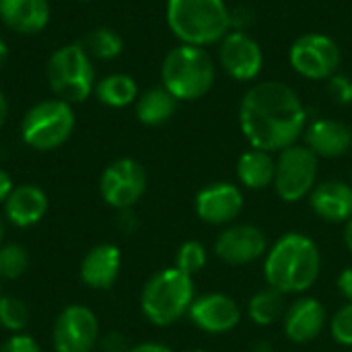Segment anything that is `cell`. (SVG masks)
I'll return each mask as SVG.
<instances>
[{
	"mask_svg": "<svg viewBox=\"0 0 352 352\" xmlns=\"http://www.w3.org/2000/svg\"><path fill=\"white\" fill-rule=\"evenodd\" d=\"M239 128L252 148L280 153L297 144L307 128V107L283 80L254 82L239 103Z\"/></svg>",
	"mask_w": 352,
	"mask_h": 352,
	"instance_id": "obj_1",
	"label": "cell"
},
{
	"mask_svg": "<svg viewBox=\"0 0 352 352\" xmlns=\"http://www.w3.org/2000/svg\"><path fill=\"white\" fill-rule=\"evenodd\" d=\"M322 252L318 243L299 231L280 235L264 256L266 285L283 295H303L320 278Z\"/></svg>",
	"mask_w": 352,
	"mask_h": 352,
	"instance_id": "obj_2",
	"label": "cell"
},
{
	"mask_svg": "<svg viewBox=\"0 0 352 352\" xmlns=\"http://www.w3.org/2000/svg\"><path fill=\"white\" fill-rule=\"evenodd\" d=\"M225 0H167L165 19L171 33L188 45H214L231 31Z\"/></svg>",
	"mask_w": 352,
	"mask_h": 352,
	"instance_id": "obj_3",
	"label": "cell"
},
{
	"mask_svg": "<svg viewBox=\"0 0 352 352\" xmlns=\"http://www.w3.org/2000/svg\"><path fill=\"white\" fill-rule=\"evenodd\" d=\"M217 66L204 47L179 43L169 50L161 64L163 87L177 101H198L214 85Z\"/></svg>",
	"mask_w": 352,
	"mask_h": 352,
	"instance_id": "obj_4",
	"label": "cell"
},
{
	"mask_svg": "<svg viewBox=\"0 0 352 352\" xmlns=\"http://www.w3.org/2000/svg\"><path fill=\"white\" fill-rule=\"evenodd\" d=\"M194 299V276L173 266L159 270L146 280L140 293V309L153 326L167 328L188 316Z\"/></svg>",
	"mask_w": 352,
	"mask_h": 352,
	"instance_id": "obj_5",
	"label": "cell"
},
{
	"mask_svg": "<svg viewBox=\"0 0 352 352\" xmlns=\"http://www.w3.org/2000/svg\"><path fill=\"white\" fill-rule=\"evenodd\" d=\"M45 72L50 89L66 103L85 101L95 91V68L80 43L58 47L50 56Z\"/></svg>",
	"mask_w": 352,
	"mask_h": 352,
	"instance_id": "obj_6",
	"label": "cell"
},
{
	"mask_svg": "<svg viewBox=\"0 0 352 352\" xmlns=\"http://www.w3.org/2000/svg\"><path fill=\"white\" fill-rule=\"evenodd\" d=\"M74 111L62 99H45L27 109L21 120V138L35 151L62 146L74 130Z\"/></svg>",
	"mask_w": 352,
	"mask_h": 352,
	"instance_id": "obj_7",
	"label": "cell"
},
{
	"mask_svg": "<svg viewBox=\"0 0 352 352\" xmlns=\"http://www.w3.org/2000/svg\"><path fill=\"white\" fill-rule=\"evenodd\" d=\"M276 155L278 157L272 184L276 196L287 204L301 202L311 194V190L318 184L320 159L305 144L299 142Z\"/></svg>",
	"mask_w": 352,
	"mask_h": 352,
	"instance_id": "obj_8",
	"label": "cell"
},
{
	"mask_svg": "<svg viewBox=\"0 0 352 352\" xmlns=\"http://www.w3.org/2000/svg\"><path fill=\"white\" fill-rule=\"evenodd\" d=\"M340 47L326 33H303L289 47V64L307 80H328L338 72Z\"/></svg>",
	"mask_w": 352,
	"mask_h": 352,
	"instance_id": "obj_9",
	"label": "cell"
},
{
	"mask_svg": "<svg viewBox=\"0 0 352 352\" xmlns=\"http://www.w3.org/2000/svg\"><path fill=\"white\" fill-rule=\"evenodd\" d=\"M99 192L105 204L113 206L116 210L132 208L146 192V171L130 157L118 159L101 173Z\"/></svg>",
	"mask_w": 352,
	"mask_h": 352,
	"instance_id": "obj_10",
	"label": "cell"
},
{
	"mask_svg": "<svg viewBox=\"0 0 352 352\" xmlns=\"http://www.w3.org/2000/svg\"><path fill=\"white\" fill-rule=\"evenodd\" d=\"M266 233L250 223H233L223 227L214 239V256L229 266H248L256 260H264L268 252Z\"/></svg>",
	"mask_w": 352,
	"mask_h": 352,
	"instance_id": "obj_11",
	"label": "cell"
},
{
	"mask_svg": "<svg viewBox=\"0 0 352 352\" xmlns=\"http://www.w3.org/2000/svg\"><path fill=\"white\" fill-rule=\"evenodd\" d=\"M219 64L237 82H252L264 66V52L248 31H229L219 43Z\"/></svg>",
	"mask_w": 352,
	"mask_h": 352,
	"instance_id": "obj_12",
	"label": "cell"
},
{
	"mask_svg": "<svg viewBox=\"0 0 352 352\" xmlns=\"http://www.w3.org/2000/svg\"><path fill=\"white\" fill-rule=\"evenodd\" d=\"M56 352H93L99 340L97 316L85 305H68L54 324Z\"/></svg>",
	"mask_w": 352,
	"mask_h": 352,
	"instance_id": "obj_13",
	"label": "cell"
},
{
	"mask_svg": "<svg viewBox=\"0 0 352 352\" xmlns=\"http://www.w3.org/2000/svg\"><path fill=\"white\" fill-rule=\"evenodd\" d=\"M194 208L202 223L227 227L233 225L243 210V192L231 182H214L196 194Z\"/></svg>",
	"mask_w": 352,
	"mask_h": 352,
	"instance_id": "obj_14",
	"label": "cell"
},
{
	"mask_svg": "<svg viewBox=\"0 0 352 352\" xmlns=\"http://www.w3.org/2000/svg\"><path fill=\"white\" fill-rule=\"evenodd\" d=\"M188 318L206 334H227L239 326L241 309L237 301L225 293H206L194 299Z\"/></svg>",
	"mask_w": 352,
	"mask_h": 352,
	"instance_id": "obj_15",
	"label": "cell"
},
{
	"mask_svg": "<svg viewBox=\"0 0 352 352\" xmlns=\"http://www.w3.org/2000/svg\"><path fill=\"white\" fill-rule=\"evenodd\" d=\"M328 326V314L320 299L297 297L283 316V332L295 344L314 342Z\"/></svg>",
	"mask_w": 352,
	"mask_h": 352,
	"instance_id": "obj_16",
	"label": "cell"
},
{
	"mask_svg": "<svg viewBox=\"0 0 352 352\" xmlns=\"http://www.w3.org/2000/svg\"><path fill=\"white\" fill-rule=\"evenodd\" d=\"M305 146L318 159H340L352 148V128L334 118H320L305 128Z\"/></svg>",
	"mask_w": 352,
	"mask_h": 352,
	"instance_id": "obj_17",
	"label": "cell"
},
{
	"mask_svg": "<svg viewBox=\"0 0 352 352\" xmlns=\"http://www.w3.org/2000/svg\"><path fill=\"white\" fill-rule=\"evenodd\" d=\"M309 208L326 223H346L352 217V186L342 179L318 182L311 190Z\"/></svg>",
	"mask_w": 352,
	"mask_h": 352,
	"instance_id": "obj_18",
	"label": "cell"
},
{
	"mask_svg": "<svg viewBox=\"0 0 352 352\" xmlns=\"http://www.w3.org/2000/svg\"><path fill=\"white\" fill-rule=\"evenodd\" d=\"M122 268L120 248L113 243H99L82 258L80 278L87 287L97 291H107L118 280Z\"/></svg>",
	"mask_w": 352,
	"mask_h": 352,
	"instance_id": "obj_19",
	"label": "cell"
},
{
	"mask_svg": "<svg viewBox=\"0 0 352 352\" xmlns=\"http://www.w3.org/2000/svg\"><path fill=\"white\" fill-rule=\"evenodd\" d=\"M47 204H50L47 196L41 188L23 184V186H16L6 198L4 214L14 227L27 229V227L37 225L45 217Z\"/></svg>",
	"mask_w": 352,
	"mask_h": 352,
	"instance_id": "obj_20",
	"label": "cell"
},
{
	"mask_svg": "<svg viewBox=\"0 0 352 352\" xmlns=\"http://www.w3.org/2000/svg\"><path fill=\"white\" fill-rule=\"evenodd\" d=\"M0 21L21 35H35L50 23V4L47 0H0Z\"/></svg>",
	"mask_w": 352,
	"mask_h": 352,
	"instance_id": "obj_21",
	"label": "cell"
},
{
	"mask_svg": "<svg viewBox=\"0 0 352 352\" xmlns=\"http://www.w3.org/2000/svg\"><path fill=\"white\" fill-rule=\"evenodd\" d=\"M235 171H237V179L243 188L260 192L274 184L276 159L268 151L248 148L245 153L239 155Z\"/></svg>",
	"mask_w": 352,
	"mask_h": 352,
	"instance_id": "obj_22",
	"label": "cell"
},
{
	"mask_svg": "<svg viewBox=\"0 0 352 352\" xmlns=\"http://www.w3.org/2000/svg\"><path fill=\"white\" fill-rule=\"evenodd\" d=\"M177 99L165 87H153L136 99V118L144 126H161L173 118Z\"/></svg>",
	"mask_w": 352,
	"mask_h": 352,
	"instance_id": "obj_23",
	"label": "cell"
},
{
	"mask_svg": "<svg viewBox=\"0 0 352 352\" xmlns=\"http://www.w3.org/2000/svg\"><path fill=\"white\" fill-rule=\"evenodd\" d=\"M287 295H283L280 291L266 287L262 291H258L254 297H250L248 301V318L252 320V324L260 326V328H268L276 322H283V316L287 311Z\"/></svg>",
	"mask_w": 352,
	"mask_h": 352,
	"instance_id": "obj_24",
	"label": "cell"
},
{
	"mask_svg": "<svg viewBox=\"0 0 352 352\" xmlns=\"http://www.w3.org/2000/svg\"><path fill=\"white\" fill-rule=\"evenodd\" d=\"M95 93L101 103L109 107H126L138 99L136 80L128 74H107L95 85Z\"/></svg>",
	"mask_w": 352,
	"mask_h": 352,
	"instance_id": "obj_25",
	"label": "cell"
},
{
	"mask_svg": "<svg viewBox=\"0 0 352 352\" xmlns=\"http://www.w3.org/2000/svg\"><path fill=\"white\" fill-rule=\"evenodd\" d=\"M82 50L97 60H113L122 54L124 50V41L120 37L118 31L109 29V27H99L93 29L85 39H82Z\"/></svg>",
	"mask_w": 352,
	"mask_h": 352,
	"instance_id": "obj_26",
	"label": "cell"
},
{
	"mask_svg": "<svg viewBox=\"0 0 352 352\" xmlns=\"http://www.w3.org/2000/svg\"><path fill=\"white\" fill-rule=\"evenodd\" d=\"M206 262H208V252H206L204 243H200L196 239L184 241L175 254V268L188 276L198 274L206 266Z\"/></svg>",
	"mask_w": 352,
	"mask_h": 352,
	"instance_id": "obj_27",
	"label": "cell"
},
{
	"mask_svg": "<svg viewBox=\"0 0 352 352\" xmlns=\"http://www.w3.org/2000/svg\"><path fill=\"white\" fill-rule=\"evenodd\" d=\"M29 268V254L19 243L0 245V278L12 280L25 274Z\"/></svg>",
	"mask_w": 352,
	"mask_h": 352,
	"instance_id": "obj_28",
	"label": "cell"
},
{
	"mask_svg": "<svg viewBox=\"0 0 352 352\" xmlns=\"http://www.w3.org/2000/svg\"><path fill=\"white\" fill-rule=\"evenodd\" d=\"M29 324V309L21 299L0 297V326L8 332L21 334Z\"/></svg>",
	"mask_w": 352,
	"mask_h": 352,
	"instance_id": "obj_29",
	"label": "cell"
},
{
	"mask_svg": "<svg viewBox=\"0 0 352 352\" xmlns=\"http://www.w3.org/2000/svg\"><path fill=\"white\" fill-rule=\"evenodd\" d=\"M330 334L334 338L336 344L352 349V303H344L330 320Z\"/></svg>",
	"mask_w": 352,
	"mask_h": 352,
	"instance_id": "obj_30",
	"label": "cell"
},
{
	"mask_svg": "<svg viewBox=\"0 0 352 352\" xmlns=\"http://www.w3.org/2000/svg\"><path fill=\"white\" fill-rule=\"evenodd\" d=\"M328 95L338 105H351L352 103V78L346 74L336 72L328 78Z\"/></svg>",
	"mask_w": 352,
	"mask_h": 352,
	"instance_id": "obj_31",
	"label": "cell"
},
{
	"mask_svg": "<svg viewBox=\"0 0 352 352\" xmlns=\"http://www.w3.org/2000/svg\"><path fill=\"white\" fill-rule=\"evenodd\" d=\"M0 352H41V349L29 334H14L0 346Z\"/></svg>",
	"mask_w": 352,
	"mask_h": 352,
	"instance_id": "obj_32",
	"label": "cell"
},
{
	"mask_svg": "<svg viewBox=\"0 0 352 352\" xmlns=\"http://www.w3.org/2000/svg\"><path fill=\"white\" fill-rule=\"evenodd\" d=\"M231 12V31H248V27L254 23V10L248 6H235Z\"/></svg>",
	"mask_w": 352,
	"mask_h": 352,
	"instance_id": "obj_33",
	"label": "cell"
},
{
	"mask_svg": "<svg viewBox=\"0 0 352 352\" xmlns=\"http://www.w3.org/2000/svg\"><path fill=\"white\" fill-rule=\"evenodd\" d=\"M336 289H338V293L342 295V299H344L346 303H352V266H346V268L338 274V278H336Z\"/></svg>",
	"mask_w": 352,
	"mask_h": 352,
	"instance_id": "obj_34",
	"label": "cell"
},
{
	"mask_svg": "<svg viewBox=\"0 0 352 352\" xmlns=\"http://www.w3.org/2000/svg\"><path fill=\"white\" fill-rule=\"evenodd\" d=\"M103 351L105 352H128V344H126V338L118 332H111L105 336L103 340Z\"/></svg>",
	"mask_w": 352,
	"mask_h": 352,
	"instance_id": "obj_35",
	"label": "cell"
},
{
	"mask_svg": "<svg viewBox=\"0 0 352 352\" xmlns=\"http://www.w3.org/2000/svg\"><path fill=\"white\" fill-rule=\"evenodd\" d=\"M14 190V186H12V177L4 171V169H0V204H4L6 202V198L10 196V192Z\"/></svg>",
	"mask_w": 352,
	"mask_h": 352,
	"instance_id": "obj_36",
	"label": "cell"
},
{
	"mask_svg": "<svg viewBox=\"0 0 352 352\" xmlns=\"http://www.w3.org/2000/svg\"><path fill=\"white\" fill-rule=\"evenodd\" d=\"M120 227H122L126 233H130V231H134V229H136V217H134L132 208L120 210Z\"/></svg>",
	"mask_w": 352,
	"mask_h": 352,
	"instance_id": "obj_37",
	"label": "cell"
},
{
	"mask_svg": "<svg viewBox=\"0 0 352 352\" xmlns=\"http://www.w3.org/2000/svg\"><path fill=\"white\" fill-rule=\"evenodd\" d=\"M128 352H173L169 346L161 344V342H142V344H136L132 346Z\"/></svg>",
	"mask_w": 352,
	"mask_h": 352,
	"instance_id": "obj_38",
	"label": "cell"
},
{
	"mask_svg": "<svg viewBox=\"0 0 352 352\" xmlns=\"http://www.w3.org/2000/svg\"><path fill=\"white\" fill-rule=\"evenodd\" d=\"M342 241L346 245V250L352 254V217L344 223V231H342Z\"/></svg>",
	"mask_w": 352,
	"mask_h": 352,
	"instance_id": "obj_39",
	"label": "cell"
},
{
	"mask_svg": "<svg viewBox=\"0 0 352 352\" xmlns=\"http://www.w3.org/2000/svg\"><path fill=\"white\" fill-rule=\"evenodd\" d=\"M252 352H274V346L266 340H258V342H254Z\"/></svg>",
	"mask_w": 352,
	"mask_h": 352,
	"instance_id": "obj_40",
	"label": "cell"
},
{
	"mask_svg": "<svg viewBox=\"0 0 352 352\" xmlns=\"http://www.w3.org/2000/svg\"><path fill=\"white\" fill-rule=\"evenodd\" d=\"M6 60H8V47H6V43H4V39L0 37V70L4 68V64H6Z\"/></svg>",
	"mask_w": 352,
	"mask_h": 352,
	"instance_id": "obj_41",
	"label": "cell"
},
{
	"mask_svg": "<svg viewBox=\"0 0 352 352\" xmlns=\"http://www.w3.org/2000/svg\"><path fill=\"white\" fill-rule=\"evenodd\" d=\"M6 113H8V105H6V99H4V95H2V91H0V126H2L4 120H6Z\"/></svg>",
	"mask_w": 352,
	"mask_h": 352,
	"instance_id": "obj_42",
	"label": "cell"
},
{
	"mask_svg": "<svg viewBox=\"0 0 352 352\" xmlns=\"http://www.w3.org/2000/svg\"><path fill=\"white\" fill-rule=\"evenodd\" d=\"M2 239H4V221L0 217V245H2Z\"/></svg>",
	"mask_w": 352,
	"mask_h": 352,
	"instance_id": "obj_43",
	"label": "cell"
},
{
	"mask_svg": "<svg viewBox=\"0 0 352 352\" xmlns=\"http://www.w3.org/2000/svg\"><path fill=\"white\" fill-rule=\"evenodd\" d=\"M186 352H208V351H204V349H192V351H186Z\"/></svg>",
	"mask_w": 352,
	"mask_h": 352,
	"instance_id": "obj_44",
	"label": "cell"
},
{
	"mask_svg": "<svg viewBox=\"0 0 352 352\" xmlns=\"http://www.w3.org/2000/svg\"><path fill=\"white\" fill-rule=\"evenodd\" d=\"M351 186H352V171H351Z\"/></svg>",
	"mask_w": 352,
	"mask_h": 352,
	"instance_id": "obj_45",
	"label": "cell"
},
{
	"mask_svg": "<svg viewBox=\"0 0 352 352\" xmlns=\"http://www.w3.org/2000/svg\"><path fill=\"white\" fill-rule=\"evenodd\" d=\"M80 2H89V0H80Z\"/></svg>",
	"mask_w": 352,
	"mask_h": 352,
	"instance_id": "obj_46",
	"label": "cell"
},
{
	"mask_svg": "<svg viewBox=\"0 0 352 352\" xmlns=\"http://www.w3.org/2000/svg\"><path fill=\"white\" fill-rule=\"evenodd\" d=\"M0 297H2V295H0Z\"/></svg>",
	"mask_w": 352,
	"mask_h": 352,
	"instance_id": "obj_47",
	"label": "cell"
}]
</instances>
